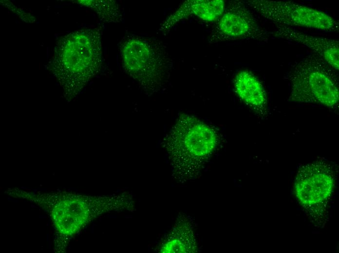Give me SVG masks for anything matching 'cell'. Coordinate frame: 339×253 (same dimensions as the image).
<instances>
[{
  "label": "cell",
  "instance_id": "obj_3",
  "mask_svg": "<svg viewBox=\"0 0 339 253\" xmlns=\"http://www.w3.org/2000/svg\"><path fill=\"white\" fill-rule=\"evenodd\" d=\"M118 50L124 71L147 88L159 85L173 67L167 46L154 37L126 35L119 43Z\"/></svg>",
  "mask_w": 339,
  "mask_h": 253
},
{
  "label": "cell",
  "instance_id": "obj_10",
  "mask_svg": "<svg viewBox=\"0 0 339 253\" xmlns=\"http://www.w3.org/2000/svg\"><path fill=\"white\" fill-rule=\"evenodd\" d=\"M235 91L248 106L259 113L267 108V97L264 87L251 72L243 70L237 73L234 80Z\"/></svg>",
  "mask_w": 339,
  "mask_h": 253
},
{
  "label": "cell",
  "instance_id": "obj_5",
  "mask_svg": "<svg viewBox=\"0 0 339 253\" xmlns=\"http://www.w3.org/2000/svg\"><path fill=\"white\" fill-rule=\"evenodd\" d=\"M209 36L211 43L238 40H267V35L244 1L229 2L216 21Z\"/></svg>",
  "mask_w": 339,
  "mask_h": 253
},
{
  "label": "cell",
  "instance_id": "obj_13",
  "mask_svg": "<svg viewBox=\"0 0 339 253\" xmlns=\"http://www.w3.org/2000/svg\"><path fill=\"white\" fill-rule=\"evenodd\" d=\"M187 247L182 240L178 237L168 239L162 246L160 252L168 253H187Z\"/></svg>",
  "mask_w": 339,
  "mask_h": 253
},
{
  "label": "cell",
  "instance_id": "obj_12",
  "mask_svg": "<svg viewBox=\"0 0 339 253\" xmlns=\"http://www.w3.org/2000/svg\"><path fill=\"white\" fill-rule=\"evenodd\" d=\"M80 3L93 9L107 22H120L123 16L119 4L114 0H83Z\"/></svg>",
  "mask_w": 339,
  "mask_h": 253
},
{
  "label": "cell",
  "instance_id": "obj_4",
  "mask_svg": "<svg viewBox=\"0 0 339 253\" xmlns=\"http://www.w3.org/2000/svg\"><path fill=\"white\" fill-rule=\"evenodd\" d=\"M246 5L277 26L336 32L339 22L326 13L290 1L251 0Z\"/></svg>",
  "mask_w": 339,
  "mask_h": 253
},
{
  "label": "cell",
  "instance_id": "obj_11",
  "mask_svg": "<svg viewBox=\"0 0 339 253\" xmlns=\"http://www.w3.org/2000/svg\"><path fill=\"white\" fill-rule=\"evenodd\" d=\"M183 139L185 148L196 158H202L209 154L216 143L213 130L207 125L196 120L188 127Z\"/></svg>",
  "mask_w": 339,
  "mask_h": 253
},
{
  "label": "cell",
  "instance_id": "obj_7",
  "mask_svg": "<svg viewBox=\"0 0 339 253\" xmlns=\"http://www.w3.org/2000/svg\"><path fill=\"white\" fill-rule=\"evenodd\" d=\"M95 208L87 198L74 197L57 203L52 210V218L60 233L71 235L89 222L94 216Z\"/></svg>",
  "mask_w": 339,
  "mask_h": 253
},
{
  "label": "cell",
  "instance_id": "obj_6",
  "mask_svg": "<svg viewBox=\"0 0 339 253\" xmlns=\"http://www.w3.org/2000/svg\"><path fill=\"white\" fill-rule=\"evenodd\" d=\"M335 183L333 167L324 161L301 166L297 173L295 192L300 202L307 206L322 203L330 197Z\"/></svg>",
  "mask_w": 339,
  "mask_h": 253
},
{
  "label": "cell",
  "instance_id": "obj_1",
  "mask_svg": "<svg viewBox=\"0 0 339 253\" xmlns=\"http://www.w3.org/2000/svg\"><path fill=\"white\" fill-rule=\"evenodd\" d=\"M101 36L97 28L77 30L62 36L55 48L52 70L72 87L84 84L101 68Z\"/></svg>",
  "mask_w": 339,
  "mask_h": 253
},
{
  "label": "cell",
  "instance_id": "obj_2",
  "mask_svg": "<svg viewBox=\"0 0 339 253\" xmlns=\"http://www.w3.org/2000/svg\"><path fill=\"white\" fill-rule=\"evenodd\" d=\"M337 71L316 54L306 55L294 63L288 73L289 100L336 108L339 100Z\"/></svg>",
  "mask_w": 339,
  "mask_h": 253
},
{
  "label": "cell",
  "instance_id": "obj_9",
  "mask_svg": "<svg viewBox=\"0 0 339 253\" xmlns=\"http://www.w3.org/2000/svg\"><path fill=\"white\" fill-rule=\"evenodd\" d=\"M226 2L222 0H187L183 2L161 24L160 31L166 32L190 17L206 22L216 21L223 14Z\"/></svg>",
  "mask_w": 339,
  "mask_h": 253
},
{
  "label": "cell",
  "instance_id": "obj_8",
  "mask_svg": "<svg viewBox=\"0 0 339 253\" xmlns=\"http://www.w3.org/2000/svg\"><path fill=\"white\" fill-rule=\"evenodd\" d=\"M272 34L288 41L300 43L322 57L336 70L339 69V42L333 39L314 36L298 31L292 27L277 26Z\"/></svg>",
  "mask_w": 339,
  "mask_h": 253
}]
</instances>
